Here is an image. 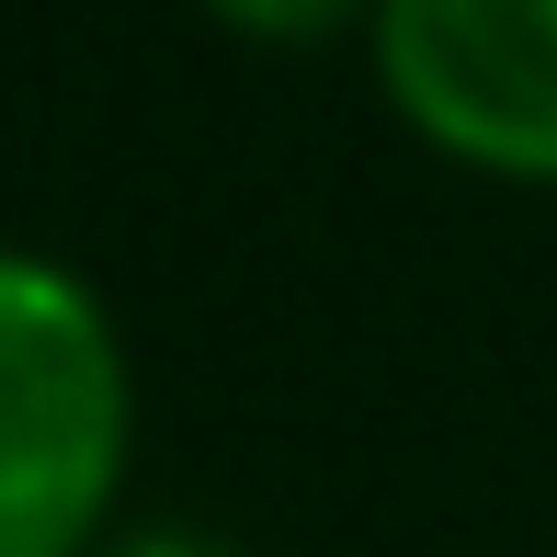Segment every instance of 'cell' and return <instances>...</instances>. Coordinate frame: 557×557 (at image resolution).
<instances>
[{
	"mask_svg": "<svg viewBox=\"0 0 557 557\" xmlns=\"http://www.w3.org/2000/svg\"><path fill=\"white\" fill-rule=\"evenodd\" d=\"M137 467V364L103 285L0 239V557H91Z\"/></svg>",
	"mask_w": 557,
	"mask_h": 557,
	"instance_id": "6da1fadb",
	"label": "cell"
},
{
	"mask_svg": "<svg viewBox=\"0 0 557 557\" xmlns=\"http://www.w3.org/2000/svg\"><path fill=\"white\" fill-rule=\"evenodd\" d=\"M364 58L433 160L557 194V0H375Z\"/></svg>",
	"mask_w": 557,
	"mask_h": 557,
	"instance_id": "7a4b0ae2",
	"label": "cell"
},
{
	"mask_svg": "<svg viewBox=\"0 0 557 557\" xmlns=\"http://www.w3.org/2000/svg\"><path fill=\"white\" fill-rule=\"evenodd\" d=\"M194 12L250 46H331V35H364L375 0H194Z\"/></svg>",
	"mask_w": 557,
	"mask_h": 557,
	"instance_id": "3957f363",
	"label": "cell"
},
{
	"mask_svg": "<svg viewBox=\"0 0 557 557\" xmlns=\"http://www.w3.org/2000/svg\"><path fill=\"white\" fill-rule=\"evenodd\" d=\"M91 557H239V546L206 535V523H114Z\"/></svg>",
	"mask_w": 557,
	"mask_h": 557,
	"instance_id": "277c9868",
	"label": "cell"
}]
</instances>
